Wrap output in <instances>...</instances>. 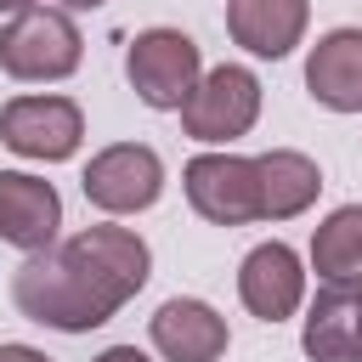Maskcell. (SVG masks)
<instances>
[{
    "mask_svg": "<svg viewBox=\"0 0 362 362\" xmlns=\"http://www.w3.org/2000/svg\"><path fill=\"white\" fill-rule=\"evenodd\" d=\"M62 6H68V11H96L102 0H62Z\"/></svg>",
    "mask_w": 362,
    "mask_h": 362,
    "instance_id": "ffe728a7",
    "label": "cell"
},
{
    "mask_svg": "<svg viewBox=\"0 0 362 362\" xmlns=\"http://www.w3.org/2000/svg\"><path fill=\"white\" fill-rule=\"evenodd\" d=\"M311 6L305 0H226V34L249 57H288L305 34Z\"/></svg>",
    "mask_w": 362,
    "mask_h": 362,
    "instance_id": "5bb4252c",
    "label": "cell"
},
{
    "mask_svg": "<svg viewBox=\"0 0 362 362\" xmlns=\"http://www.w3.org/2000/svg\"><path fill=\"white\" fill-rule=\"evenodd\" d=\"M255 119H260V79L249 68H238V62L209 68L198 79V90L187 96V107H181V130L192 141H209V147L249 136Z\"/></svg>",
    "mask_w": 362,
    "mask_h": 362,
    "instance_id": "5b68a950",
    "label": "cell"
},
{
    "mask_svg": "<svg viewBox=\"0 0 362 362\" xmlns=\"http://www.w3.org/2000/svg\"><path fill=\"white\" fill-rule=\"evenodd\" d=\"M0 362H51V356L34 345H0Z\"/></svg>",
    "mask_w": 362,
    "mask_h": 362,
    "instance_id": "e0dca14e",
    "label": "cell"
},
{
    "mask_svg": "<svg viewBox=\"0 0 362 362\" xmlns=\"http://www.w3.org/2000/svg\"><path fill=\"white\" fill-rule=\"evenodd\" d=\"M85 57V40L68 11L34 6L0 28V68L11 79H68Z\"/></svg>",
    "mask_w": 362,
    "mask_h": 362,
    "instance_id": "277c9868",
    "label": "cell"
},
{
    "mask_svg": "<svg viewBox=\"0 0 362 362\" xmlns=\"http://www.w3.org/2000/svg\"><path fill=\"white\" fill-rule=\"evenodd\" d=\"M181 181H187V204L209 226H249V221H260V175H255V158L198 153V158H187Z\"/></svg>",
    "mask_w": 362,
    "mask_h": 362,
    "instance_id": "52a82bcc",
    "label": "cell"
},
{
    "mask_svg": "<svg viewBox=\"0 0 362 362\" xmlns=\"http://www.w3.org/2000/svg\"><path fill=\"white\" fill-rule=\"evenodd\" d=\"M62 260L96 288V300L107 311H119L130 294H141V283L153 272V255L130 226H85L62 243Z\"/></svg>",
    "mask_w": 362,
    "mask_h": 362,
    "instance_id": "3957f363",
    "label": "cell"
},
{
    "mask_svg": "<svg viewBox=\"0 0 362 362\" xmlns=\"http://www.w3.org/2000/svg\"><path fill=\"white\" fill-rule=\"evenodd\" d=\"M0 11H11V17H23V11H34V0H0Z\"/></svg>",
    "mask_w": 362,
    "mask_h": 362,
    "instance_id": "d6986e66",
    "label": "cell"
},
{
    "mask_svg": "<svg viewBox=\"0 0 362 362\" xmlns=\"http://www.w3.org/2000/svg\"><path fill=\"white\" fill-rule=\"evenodd\" d=\"M238 294H243L249 317H260V322H283V317H294L300 300H305L300 255H294L288 243H260V249H249L243 266H238Z\"/></svg>",
    "mask_w": 362,
    "mask_h": 362,
    "instance_id": "30bf717a",
    "label": "cell"
},
{
    "mask_svg": "<svg viewBox=\"0 0 362 362\" xmlns=\"http://www.w3.org/2000/svg\"><path fill=\"white\" fill-rule=\"evenodd\" d=\"M11 300H17V311L28 317V322H45V328H57V334H90V328H102L113 311L96 300V288L62 260V249L51 255H28L23 266H17V277H11Z\"/></svg>",
    "mask_w": 362,
    "mask_h": 362,
    "instance_id": "6da1fadb",
    "label": "cell"
},
{
    "mask_svg": "<svg viewBox=\"0 0 362 362\" xmlns=\"http://www.w3.org/2000/svg\"><path fill=\"white\" fill-rule=\"evenodd\" d=\"M147 334L164 362H221L226 356V317L204 300H164L153 311Z\"/></svg>",
    "mask_w": 362,
    "mask_h": 362,
    "instance_id": "7c38bea8",
    "label": "cell"
},
{
    "mask_svg": "<svg viewBox=\"0 0 362 362\" xmlns=\"http://www.w3.org/2000/svg\"><path fill=\"white\" fill-rule=\"evenodd\" d=\"M255 175H260V221H288V215H305L322 192V170L294 153V147H272L255 158Z\"/></svg>",
    "mask_w": 362,
    "mask_h": 362,
    "instance_id": "9a60e30c",
    "label": "cell"
},
{
    "mask_svg": "<svg viewBox=\"0 0 362 362\" xmlns=\"http://www.w3.org/2000/svg\"><path fill=\"white\" fill-rule=\"evenodd\" d=\"M62 226V198L28 170H0V238L23 255H45Z\"/></svg>",
    "mask_w": 362,
    "mask_h": 362,
    "instance_id": "9c48e42d",
    "label": "cell"
},
{
    "mask_svg": "<svg viewBox=\"0 0 362 362\" xmlns=\"http://www.w3.org/2000/svg\"><path fill=\"white\" fill-rule=\"evenodd\" d=\"M79 187H85V198H90L102 215H136V209H153V204H158V192H164V164H158V153L141 147V141H113V147H102V153L85 164Z\"/></svg>",
    "mask_w": 362,
    "mask_h": 362,
    "instance_id": "8992f818",
    "label": "cell"
},
{
    "mask_svg": "<svg viewBox=\"0 0 362 362\" xmlns=\"http://www.w3.org/2000/svg\"><path fill=\"white\" fill-rule=\"evenodd\" d=\"M124 74H130V90L147 107L181 113L187 96L198 90V79H204V57H198L192 34H181V28H141L124 51Z\"/></svg>",
    "mask_w": 362,
    "mask_h": 362,
    "instance_id": "7a4b0ae2",
    "label": "cell"
},
{
    "mask_svg": "<svg viewBox=\"0 0 362 362\" xmlns=\"http://www.w3.org/2000/svg\"><path fill=\"white\" fill-rule=\"evenodd\" d=\"M300 345L311 362H362V283H322Z\"/></svg>",
    "mask_w": 362,
    "mask_h": 362,
    "instance_id": "8fae6325",
    "label": "cell"
},
{
    "mask_svg": "<svg viewBox=\"0 0 362 362\" xmlns=\"http://www.w3.org/2000/svg\"><path fill=\"white\" fill-rule=\"evenodd\" d=\"M311 266L322 283H362V204H339L317 226Z\"/></svg>",
    "mask_w": 362,
    "mask_h": 362,
    "instance_id": "2e32d148",
    "label": "cell"
},
{
    "mask_svg": "<svg viewBox=\"0 0 362 362\" xmlns=\"http://www.w3.org/2000/svg\"><path fill=\"white\" fill-rule=\"evenodd\" d=\"M305 90L328 113H362V28H334L311 45Z\"/></svg>",
    "mask_w": 362,
    "mask_h": 362,
    "instance_id": "4fadbf2b",
    "label": "cell"
},
{
    "mask_svg": "<svg viewBox=\"0 0 362 362\" xmlns=\"http://www.w3.org/2000/svg\"><path fill=\"white\" fill-rule=\"evenodd\" d=\"M0 141L23 158H74L85 141V113L68 96H11L0 107Z\"/></svg>",
    "mask_w": 362,
    "mask_h": 362,
    "instance_id": "ba28073f",
    "label": "cell"
},
{
    "mask_svg": "<svg viewBox=\"0 0 362 362\" xmlns=\"http://www.w3.org/2000/svg\"><path fill=\"white\" fill-rule=\"evenodd\" d=\"M90 362H147V356H141L136 345H107V351H102V356H90Z\"/></svg>",
    "mask_w": 362,
    "mask_h": 362,
    "instance_id": "ac0fdd59",
    "label": "cell"
}]
</instances>
